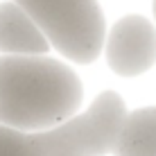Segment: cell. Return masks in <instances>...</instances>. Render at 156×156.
Returning a JSON list of instances; mask_svg holds the SVG:
<instances>
[{
  "label": "cell",
  "instance_id": "cell-1",
  "mask_svg": "<svg viewBox=\"0 0 156 156\" xmlns=\"http://www.w3.org/2000/svg\"><path fill=\"white\" fill-rule=\"evenodd\" d=\"M84 102L82 79L63 61L45 55L0 57V122L41 131L77 113Z\"/></svg>",
  "mask_w": 156,
  "mask_h": 156
},
{
  "label": "cell",
  "instance_id": "cell-2",
  "mask_svg": "<svg viewBox=\"0 0 156 156\" xmlns=\"http://www.w3.org/2000/svg\"><path fill=\"white\" fill-rule=\"evenodd\" d=\"M45 34L48 43L77 63H93L102 55L106 20L98 0H14Z\"/></svg>",
  "mask_w": 156,
  "mask_h": 156
},
{
  "label": "cell",
  "instance_id": "cell-3",
  "mask_svg": "<svg viewBox=\"0 0 156 156\" xmlns=\"http://www.w3.org/2000/svg\"><path fill=\"white\" fill-rule=\"evenodd\" d=\"M125 100L115 90H102L82 113H73L55 127L34 131L41 156H106L113 152L122 120Z\"/></svg>",
  "mask_w": 156,
  "mask_h": 156
},
{
  "label": "cell",
  "instance_id": "cell-4",
  "mask_svg": "<svg viewBox=\"0 0 156 156\" xmlns=\"http://www.w3.org/2000/svg\"><path fill=\"white\" fill-rule=\"evenodd\" d=\"M109 68L120 77H138L156 63V25L140 14H127L104 39Z\"/></svg>",
  "mask_w": 156,
  "mask_h": 156
},
{
  "label": "cell",
  "instance_id": "cell-5",
  "mask_svg": "<svg viewBox=\"0 0 156 156\" xmlns=\"http://www.w3.org/2000/svg\"><path fill=\"white\" fill-rule=\"evenodd\" d=\"M50 43L18 2H0V55H48Z\"/></svg>",
  "mask_w": 156,
  "mask_h": 156
},
{
  "label": "cell",
  "instance_id": "cell-6",
  "mask_svg": "<svg viewBox=\"0 0 156 156\" xmlns=\"http://www.w3.org/2000/svg\"><path fill=\"white\" fill-rule=\"evenodd\" d=\"M113 156H156V106L127 111Z\"/></svg>",
  "mask_w": 156,
  "mask_h": 156
},
{
  "label": "cell",
  "instance_id": "cell-7",
  "mask_svg": "<svg viewBox=\"0 0 156 156\" xmlns=\"http://www.w3.org/2000/svg\"><path fill=\"white\" fill-rule=\"evenodd\" d=\"M0 156H41L34 131L14 129L0 122Z\"/></svg>",
  "mask_w": 156,
  "mask_h": 156
},
{
  "label": "cell",
  "instance_id": "cell-8",
  "mask_svg": "<svg viewBox=\"0 0 156 156\" xmlns=\"http://www.w3.org/2000/svg\"><path fill=\"white\" fill-rule=\"evenodd\" d=\"M154 18H156V0H154Z\"/></svg>",
  "mask_w": 156,
  "mask_h": 156
}]
</instances>
